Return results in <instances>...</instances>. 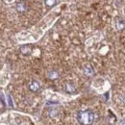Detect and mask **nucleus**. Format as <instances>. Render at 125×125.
<instances>
[{
    "instance_id": "nucleus-11",
    "label": "nucleus",
    "mask_w": 125,
    "mask_h": 125,
    "mask_svg": "<svg viewBox=\"0 0 125 125\" xmlns=\"http://www.w3.org/2000/svg\"><path fill=\"white\" fill-rule=\"evenodd\" d=\"M8 101H9V105H10L11 107H13L14 105H13V101H12V97H11L10 95H8Z\"/></svg>"
},
{
    "instance_id": "nucleus-6",
    "label": "nucleus",
    "mask_w": 125,
    "mask_h": 125,
    "mask_svg": "<svg viewBox=\"0 0 125 125\" xmlns=\"http://www.w3.org/2000/svg\"><path fill=\"white\" fill-rule=\"evenodd\" d=\"M20 52L23 54V55H30L32 53V47L28 44L26 45H22L20 47Z\"/></svg>"
},
{
    "instance_id": "nucleus-12",
    "label": "nucleus",
    "mask_w": 125,
    "mask_h": 125,
    "mask_svg": "<svg viewBox=\"0 0 125 125\" xmlns=\"http://www.w3.org/2000/svg\"><path fill=\"white\" fill-rule=\"evenodd\" d=\"M120 125H125V119L122 121V122H121V124H120Z\"/></svg>"
},
{
    "instance_id": "nucleus-8",
    "label": "nucleus",
    "mask_w": 125,
    "mask_h": 125,
    "mask_svg": "<svg viewBox=\"0 0 125 125\" xmlns=\"http://www.w3.org/2000/svg\"><path fill=\"white\" fill-rule=\"evenodd\" d=\"M84 73H85L87 76H92V75H94V68H93L91 65H87L86 67H84Z\"/></svg>"
},
{
    "instance_id": "nucleus-13",
    "label": "nucleus",
    "mask_w": 125,
    "mask_h": 125,
    "mask_svg": "<svg viewBox=\"0 0 125 125\" xmlns=\"http://www.w3.org/2000/svg\"><path fill=\"white\" fill-rule=\"evenodd\" d=\"M123 100H124V103H125V98H124V99H123Z\"/></svg>"
},
{
    "instance_id": "nucleus-4",
    "label": "nucleus",
    "mask_w": 125,
    "mask_h": 125,
    "mask_svg": "<svg viewBox=\"0 0 125 125\" xmlns=\"http://www.w3.org/2000/svg\"><path fill=\"white\" fill-rule=\"evenodd\" d=\"M64 91H65V93H67V94H74V93L76 92V88H75V86H74L73 84H71V83H66L65 86H64Z\"/></svg>"
},
{
    "instance_id": "nucleus-1",
    "label": "nucleus",
    "mask_w": 125,
    "mask_h": 125,
    "mask_svg": "<svg viewBox=\"0 0 125 125\" xmlns=\"http://www.w3.org/2000/svg\"><path fill=\"white\" fill-rule=\"evenodd\" d=\"M95 115L93 111L85 110L80 111L77 114V120L82 125H92L94 122Z\"/></svg>"
},
{
    "instance_id": "nucleus-2",
    "label": "nucleus",
    "mask_w": 125,
    "mask_h": 125,
    "mask_svg": "<svg viewBox=\"0 0 125 125\" xmlns=\"http://www.w3.org/2000/svg\"><path fill=\"white\" fill-rule=\"evenodd\" d=\"M29 89H30V91L33 92V93H37V92L40 91L41 85H40V83L38 81L33 80V81H31V83L29 84Z\"/></svg>"
},
{
    "instance_id": "nucleus-5",
    "label": "nucleus",
    "mask_w": 125,
    "mask_h": 125,
    "mask_svg": "<svg viewBox=\"0 0 125 125\" xmlns=\"http://www.w3.org/2000/svg\"><path fill=\"white\" fill-rule=\"evenodd\" d=\"M115 27L118 31H122L125 28V22L120 18H116L115 19Z\"/></svg>"
},
{
    "instance_id": "nucleus-3",
    "label": "nucleus",
    "mask_w": 125,
    "mask_h": 125,
    "mask_svg": "<svg viewBox=\"0 0 125 125\" xmlns=\"http://www.w3.org/2000/svg\"><path fill=\"white\" fill-rule=\"evenodd\" d=\"M16 9L18 13L23 14V13H25V12L28 10V6H27L25 3H23V2H19V3L16 4Z\"/></svg>"
},
{
    "instance_id": "nucleus-7",
    "label": "nucleus",
    "mask_w": 125,
    "mask_h": 125,
    "mask_svg": "<svg viewBox=\"0 0 125 125\" xmlns=\"http://www.w3.org/2000/svg\"><path fill=\"white\" fill-rule=\"evenodd\" d=\"M47 77L50 79V80H56V79L59 78V73L56 70H51V71L48 72Z\"/></svg>"
},
{
    "instance_id": "nucleus-10",
    "label": "nucleus",
    "mask_w": 125,
    "mask_h": 125,
    "mask_svg": "<svg viewBox=\"0 0 125 125\" xmlns=\"http://www.w3.org/2000/svg\"><path fill=\"white\" fill-rule=\"evenodd\" d=\"M44 3L48 7H52L56 4V0H44Z\"/></svg>"
},
{
    "instance_id": "nucleus-9",
    "label": "nucleus",
    "mask_w": 125,
    "mask_h": 125,
    "mask_svg": "<svg viewBox=\"0 0 125 125\" xmlns=\"http://www.w3.org/2000/svg\"><path fill=\"white\" fill-rule=\"evenodd\" d=\"M49 115L51 117H56L58 115V110L57 109H51L49 112Z\"/></svg>"
}]
</instances>
